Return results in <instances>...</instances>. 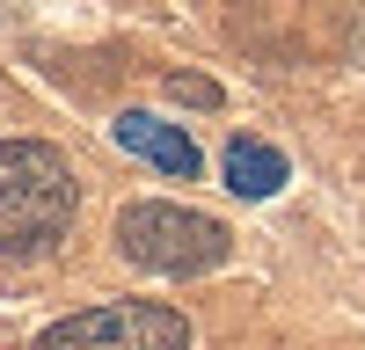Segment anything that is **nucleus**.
<instances>
[{
    "mask_svg": "<svg viewBox=\"0 0 365 350\" xmlns=\"http://www.w3.org/2000/svg\"><path fill=\"white\" fill-rule=\"evenodd\" d=\"M73 168L44 139L0 146V255H37L73 226Z\"/></svg>",
    "mask_w": 365,
    "mask_h": 350,
    "instance_id": "1",
    "label": "nucleus"
},
{
    "mask_svg": "<svg viewBox=\"0 0 365 350\" xmlns=\"http://www.w3.org/2000/svg\"><path fill=\"white\" fill-rule=\"evenodd\" d=\"M117 248H125V262H139V270H154V277H197V270H212V262H227L234 233L212 212L139 197V204L117 212Z\"/></svg>",
    "mask_w": 365,
    "mask_h": 350,
    "instance_id": "2",
    "label": "nucleus"
},
{
    "mask_svg": "<svg viewBox=\"0 0 365 350\" xmlns=\"http://www.w3.org/2000/svg\"><path fill=\"white\" fill-rule=\"evenodd\" d=\"M29 350H190V321L168 307H146V299H117V307L51 321Z\"/></svg>",
    "mask_w": 365,
    "mask_h": 350,
    "instance_id": "3",
    "label": "nucleus"
},
{
    "mask_svg": "<svg viewBox=\"0 0 365 350\" xmlns=\"http://www.w3.org/2000/svg\"><path fill=\"white\" fill-rule=\"evenodd\" d=\"M110 132H117V146H125V154L154 161L161 175H175V183H190V175L205 168L197 146H190V132H182V124H161V117H146V110H125Z\"/></svg>",
    "mask_w": 365,
    "mask_h": 350,
    "instance_id": "4",
    "label": "nucleus"
},
{
    "mask_svg": "<svg viewBox=\"0 0 365 350\" xmlns=\"http://www.w3.org/2000/svg\"><path fill=\"white\" fill-rule=\"evenodd\" d=\"M285 183V154L278 146H263V139H234L227 146V190L234 197H270Z\"/></svg>",
    "mask_w": 365,
    "mask_h": 350,
    "instance_id": "5",
    "label": "nucleus"
},
{
    "mask_svg": "<svg viewBox=\"0 0 365 350\" xmlns=\"http://www.w3.org/2000/svg\"><path fill=\"white\" fill-rule=\"evenodd\" d=\"M168 95H175V102H220V88H212V80H190V73H168Z\"/></svg>",
    "mask_w": 365,
    "mask_h": 350,
    "instance_id": "6",
    "label": "nucleus"
}]
</instances>
